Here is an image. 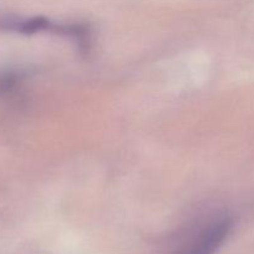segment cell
<instances>
[{
	"instance_id": "6da1fadb",
	"label": "cell",
	"mask_w": 254,
	"mask_h": 254,
	"mask_svg": "<svg viewBox=\"0 0 254 254\" xmlns=\"http://www.w3.org/2000/svg\"><path fill=\"white\" fill-rule=\"evenodd\" d=\"M232 223L222 218L208 226L186 251L179 254H215L231 232Z\"/></svg>"
}]
</instances>
